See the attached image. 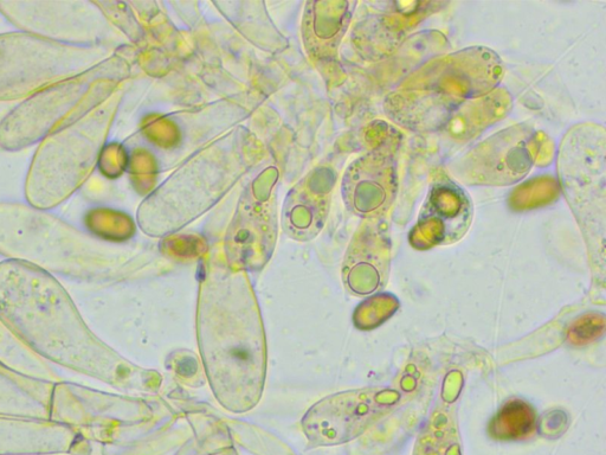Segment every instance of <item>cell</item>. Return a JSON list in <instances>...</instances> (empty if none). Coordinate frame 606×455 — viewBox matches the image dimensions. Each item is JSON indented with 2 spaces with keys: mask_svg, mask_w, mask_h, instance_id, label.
I'll return each instance as SVG.
<instances>
[{
  "mask_svg": "<svg viewBox=\"0 0 606 455\" xmlns=\"http://www.w3.org/2000/svg\"><path fill=\"white\" fill-rule=\"evenodd\" d=\"M89 53L76 44L31 34L0 36V100L28 96L86 72Z\"/></svg>",
  "mask_w": 606,
  "mask_h": 455,
  "instance_id": "obj_3",
  "label": "cell"
},
{
  "mask_svg": "<svg viewBox=\"0 0 606 455\" xmlns=\"http://www.w3.org/2000/svg\"><path fill=\"white\" fill-rule=\"evenodd\" d=\"M537 428V416L530 403L511 399L499 409L489 424L488 433L495 440L520 441L531 438Z\"/></svg>",
  "mask_w": 606,
  "mask_h": 455,
  "instance_id": "obj_12",
  "label": "cell"
},
{
  "mask_svg": "<svg viewBox=\"0 0 606 455\" xmlns=\"http://www.w3.org/2000/svg\"><path fill=\"white\" fill-rule=\"evenodd\" d=\"M93 124V117H79L45 140L28 178L32 204L50 207L79 187L96 151Z\"/></svg>",
  "mask_w": 606,
  "mask_h": 455,
  "instance_id": "obj_4",
  "label": "cell"
},
{
  "mask_svg": "<svg viewBox=\"0 0 606 455\" xmlns=\"http://www.w3.org/2000/svg\"><path fill=\"white\" fill-rule=\"evenodd\" d=\"M537 144L532 127H508L469 152L457 166V176L470 185L506 187L517 183L531 171Z\"/></svg>",
  "mask_w": 606,
  "mask_h": 455,
  "instance_id": "obj_5",
  "label": "cell"
},
{
  "mask_svg": "<svg viewBox=\"0 0 606 455\" xmlns=\"http://www.w3.org/2000/svg\"><path fill=\"white\" fill-rule=\"evenodd\" d=\"M87 83L85 76L80 75L32 95L0 124V144L16 150L47 136L67 114H72L74 108L81 105Z\"/></svg>",
  "mask_w": 606,
  "mask_h": 455,
  "instance_id": "obj_6",
  "label": "cell"
},
{
  "mask_svg": "<svg viewBox=\"0 0 606 455\" xmlns=\"http://www.w3.org/2000/svg\"><path fill=\"white\" fill-rule=\"evenodd\" d=\"M382 410L372 392L337 394L321 400L302 420L303 431L311 444L327 446L357 437Z\"/></svg>",
  "mask_w": 606,
  "mask_h": 455,
  "instance_id": "obj_7",
  "label": "cell"
},
{
  "mask_svg": "<svg viewBox=\"0 0 606 455\" xmlns=\"http://www.w3.org/2000/svg\"><path fill=\"white\" fill-rule=\"evenodd\" d=\"M174 371L184 380H191L199 373L198 363L192 356H180L177 362H174Z\"/></svg>",
  "mask_w": 606,
  "mask_h": 455,
  "instance_id": "obj_15",
  "label": "cell"
},
{
  "mask_svg": "<svg viewBox=\"0 0 606 455\" xmlns=\"http://www.w3.org/2000/svg\"><path fill=\"white\" fill-rule=\"evenodd\" d=\"M414 455H461L453 420L440 415L431 421L416 442Z\"/></svg>",
  "mask_w": 606,
  "mask_h": 455,
  "instance_id": "obj_13",
  "label": "cell"
},
{
  "mask_svg": "<svg viewBox=\"0 0 606 455\" xmlns=\"http://www.w3.org/2000/svg\"><path fill=\"white\" fill-rule=\"evenodd\" d=\"M81 448L74 428L54 420L0 415V455L74 453Z\"/></svg>",
  "mask_w": 606,
  "mask_h": 455,
  "instance_id": "obj_8",
  "label": "cell"
},
{
  "mask_svg": "<svg viewBox=\"0 0 606 455\" xmlns=\"http://www.w3.org/2000/svg\"><path fill=\"white\" fill-rule=\"evenodd\" d=\"M197 336L212 392L234 413L261 400L267 344L257 299L243 274H209L199 290Z\"/></svg>",
  "mask_w": 606,
  "mask_h": 455,
  "instance_id": "obj_1",
  "label": "cell"
},
{
  "mask_svg": "<svg viewBox=\"0 0 606 455\" xmlns=\"http://www.w3.org/2000/svg\"><path fill=\"white\" fill-rule=\"evenodd\" d=\"M473 208L459 185L446 179L434 185L425 202L418 226L435 228L436 245H449L466 234L472 221Z\"/></svg>",
  "mask_w": 606,
  "mask_h": 455,
  "instance_id": "obj_10",
  "label": "cell"
},
{
  "mask_svg": "<svg viewBox=\"0 0 606 455\" xmlns=\"http://www.w3.org/2000/svg\"><path fill=\"white\" fill-rule=\"evenodd\" d=\"M0 320L49 361L103 381L120 377V362L87 329L68 293L31 262L0 264Z\"/></svg>",
  "mask_w": 606,
  "mask_h": 455,
  "instance_id": "obj_2",
  "label": "cell"
},
{
  "mask_svg": "<svg viewBox=\"0 0 606 455\" xmlns=\"http://www.w3.org/2000/svg\"><path fill=\"white\" fill-rule=\"evenodd\" d=\"M54 384L37 380L0 363V415L51 420Z\"/></svg>",
  "mask_w": 606,
  "mask_h": 455,
  "instance_id": "obj_11",
  "label": "cell"
},
{
  "mask_svg": "<svg viewBox=\"0 0 606 455\" xmlns=\"http://www.w3.org/2000/svg\"><path fill=\"white\" fill-rule=\"evenodd\" d=\"M604 318L599 316H584L573 324L570 335L576 344H586L603 335Z\"/></svg>",
  "mask_w": 606,
  "mask_h": 455,
  "instance_id": "obj_14",
  "label": "cell"
},
{
  "mask_svg": "<svg viewBox=\"0 0 606 455\" xmlns=\"http://www.w3.org/2000/svg\"><path fill=\"white\" fill-rule=\"evenodd\" d=\"M348 181V201L359 214L386 211L398 191L396 159L388 152H373L358 160Z\"/></svg>",
  "mask_w": 606,
  "mask_h": 455,
  "instance_id": "obj_9",
  "label": "cell"
}]
</instances>
